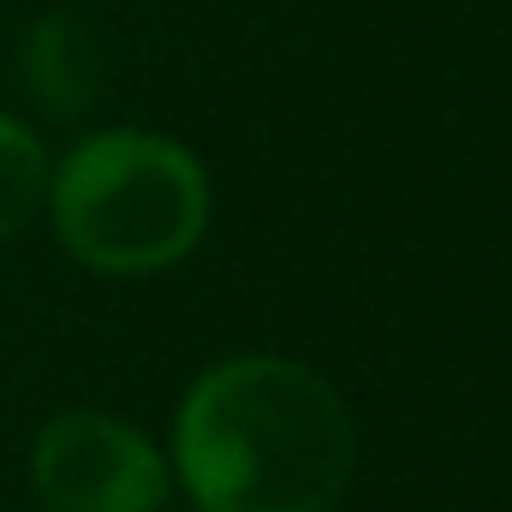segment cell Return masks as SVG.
<instances>
[{
  "label": "cell",
  "instance_id": "cell-1",
  "mask_svg": "<svg viewBox=\"0 0 512 512\" xmlns=\"http://www.w3.org/2000/svg\"><path fill=\"white\" fill-rule=\"evenodd\" d=\"M167 465L197 512H334L358 471V423L310 364L239 352L185 387Z\"/></svg>",
  "mask_w": 512,
  "mask_h": 512
},
{
  "label": "cell",
  "instance_id": "cell-2",
  "mask_svg": "<svg viewBox=\"0 0 512 512\" xmlns=\"http://www.w3.org/2000/svg\"><path fill=\"white\" fill-rule=\"evenodd\" d=\"M48 221L72 262L108 280L161 274L203 245L215 191L209 167L161 131L108 126L78 137L48 173Z\"/></svg>",
  "mask_w": 512,
  "mask_h": 512
},
{
  "label": "cell",
  "instance_id": "cell-3",
  "mask_svg": "<svg viewBox=\"0 0 512 512\" xmlns=\"http://www.w3.org/2000/svg\"><path fill=\"white\" fill-rule=\"evenodd\" d=\"M30 489L48 512H161L173 465L131 417L72 405L36 429Z\"/></svg>",
  "mask_w": 512,
  "mask_h": 512
},
{
  "label": "cell",
  "instance_id": "cell-4",
  "mask_svg": "<svg viewBox=\"0 0 512 512\" xmlns=\"http://www.w3.org/2000/svg\"><path fill=\"white\" fill-rule=\"evenodd\" d=\"M18 84L48 120H78L96 90H102V48L84 18L72 12H42L18 36Z\"/></svg>",
  "mask_w": 512,
  "mask_h": 512
},
{
  "label": "cell",
  "instance_id": "cell-5",
  "mask_svg": "<svg viewBox=\"0 0 512 512\" xmlns=\"http://www.w3.org/2000/svg\"><path fill=\"white\" fill-rule=\"evenodd\" d=\"M48 173H54V155L36 131L24 126L18 114H0V245L18 239L42 203H48Z\"/></svg>",
  "mask_w": 512,
  "mask_h": 512
},
{
  "label": "cell",
  "instance_id": "cell-6",
  "mask_svg": "<svg viewBox=\"0 0 512 512\" xmlns=\"http://www.w3.org/2000/svg\"><path fill=\"white\" fill-rule=\"evenodd\" d=\"M0 512H12V507H0Z\"/></svg>",
  "mask_w": 512,
  "mask_h": 512
}]
</instances>
